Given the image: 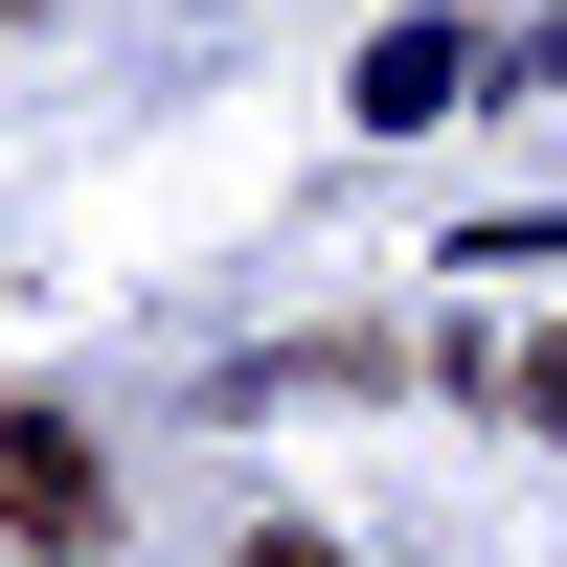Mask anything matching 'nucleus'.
<instances>
[{
  "instance_id": "7ed1b4c3",
  "label": "nucleus",
  "mask_w": 567,
  "mask_h": 567,
  "mask_svg": "<svg viewBox=\"0 0 567 567\" xmlns=\"http://www.w3.org/2000/svg\"><path fill=\"white\" fill-rule=\"evenodd\" d=\"M499 386H523V432H567V318H545L523 363H499Z\"/></svg>"
},
{
  "instance_id": "20e7f679",
  "label": "nucleus",
  "mask_w": 567,
  "mask_h": 567,
  "mask_svg": "<svg viewBox=\"0 0 567 567\" xmlns=\"http://www.w3.org/2000/svg\"><path fill=\"white\" fill-rule=\"evenodd\" d=\"M250 567H341V545H250Z\"/></svg>"
},
{
  "instance_id": "f03ea898",
  "label": "nucleus",
  "mask_w": 567,
  "mask_h": 567,
  "mask_svg": "<svg viewBox=\"0 0 567 567\" xmlns=\"http://www.w3.org/2000/svg\"><path fill=\"white\" fill-rule=\"evenodd\" d=\"M454 69H477V45H454V23H386V45H363V114H432Z\"/></svg>"
},
{
  "instance_id": "f257e3e1",
  "label": "nucleus",
  "mask_w": 567,
  "mask_h": 567,
  "mask_svg": "<svg viewBox=\"0 0 567 567\" xmlns=\"http://www.w3.org/2000/svg\"><path fill=\"white\" fill-rule=\"evenodd\" d=\"M0 545H23V567H91V545H114V454H91L69 409H0Z\"/></svg>"
}]
</instances>
